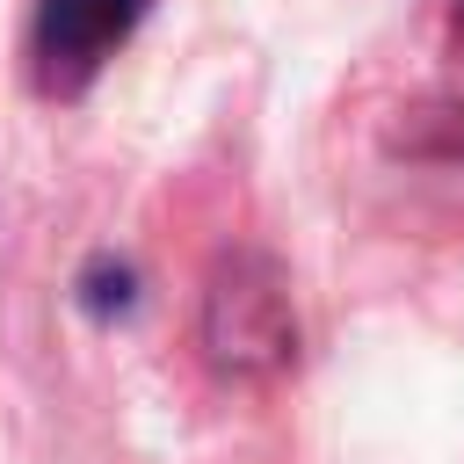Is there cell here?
I'll return each instance as SVG.
<instances>
[{
    "label": "cell",
    "instance_id": "obj_1",
    "mask_svg": "<svg viewBox=\"0 0 464 464\" xmlns=\"http://www.w3.org/2000/svg\"><path fill=\"white\" fill-rule=\"evenodd\" d=\"M196 348L232 384H268L297 362V304H290V276L276 268V254L261 246L218 254V268L203 276V304H196Z\"/></svg>",
    "mask_w": 464,
    "mask_h": 464
},
{
    "label": "cell",
    "instance_id": "obj_2",
    "mask_svg": "<svg viewBox=\"0 0 464 464\" xmlns=\"http://www.w3.org/2000/svg\"><path fill=\"white\" fill-rule=\"evenodd\" d=\"M152 0H36L29 14V80L51 102H80L116 51L145 29Z\"/></svg>",
    "mask_w": 464,
    "mask_h": 464
},
{
    "label": "cell",
    "instance_id": "obj_3",
    "mask_svg": "<svg viewBox=\"0 0 464 464\" xmlns=\"http://www.w3.org/2000/svg\"><path fill=\"white\" fill-rule=\"evenodd\" d=\"M399 152H406V167H420V174L464 181V109H413L406 130H399Z\"/></svg>",
    "mask_w": 464,
    "mask_h": 464
},
{
    "label": "cell",
    "instance_id": "obj_4",
    "mask_svg": "<svg viewBox=\"0 0 464 464\" xmlns=\"http://www.w3.org/2000/svg\"><path fill=\"white\" fill-rule=\"evenodd\" d=\"M72 304L87 312V319H123L130 304H138V268L130 261H116V254H94L87 268H80V283H72Z\"/></svg>",
    "mask_w": 464,
    "mask_h": 464
},
{
    "label": "cell",
    "instance_id": "obj_5",
    "mask_svg": "<svg viewBox=\"0 0 464 464\" xmlns=\"http://www.w3.org/2000/svg\"><path fill=\"white\" fill-rule=\"evenodd\" d=\"M450 29H457V51H464V0H450Z\"/></svg>",
    "mask_w": 464,
    "mask_h": 464
}]
</instances>
